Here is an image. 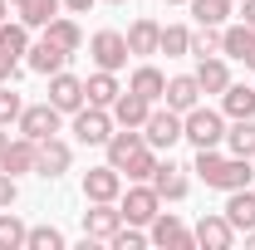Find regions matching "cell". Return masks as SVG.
I'll return each mask as SVG.
<instances>
[{"label":"cell","mask_w":255,"mask_h":250,"mask_svg":"<svg viewBox=\"0 0 255 250\" xmlns=\"http://www.w3.org/2000/svg\"><path fill=\"white\" fill-rule=\"evenodd\" d=\"M191 172L206 182L211 191H236V187H251L255 177V162L251 157H226L221 147H196V162H191Z\"/></svg>","instance_id":"6da1fadb"},{"label":"cell","mask_w":255,"mask_h":250,"mask_svg":"<svg viewBox=\"0 0 255 250\" xmlns=\"http://www.w3.org/2000/svg\"><path fill=\"white\" fill-rule=\"evenodd\" d=\"M182 137L191 147H226V113L221 108H206V103L187 108L182 113Z\"/></svg>","instance_id":"7a4b0ae2"},{"label":"cell","mask_w":255,"mask_h":250,"mask_svg":"<svg viewBox=\"0 0 255 250\" xmlns=\"http://www.w3.org/2000/svg\"><path fill=\"white\" fill-rule=\"evenodd\" d=\"M162 206H167V201L152 191V182H132V187L118 196V211H123L128 226H152V216H157Z\"/></svg>","instance_id":"3957f363"},{"label":"cell","mask_w":255,"mask_h":250,"mask_svg":"<svg viewBox=\"0 0 255 250\" xmlns=\"http://www.w3.org/2000/svg\"><path fill=\"white\" fill-rule=\"evenodd\" d=\"M113 113L108 108H94V103H84L79 113H74V137L84 142V147H103L108 137H113Z\"/></svg>","instance_id":"277c9868"},{"label":"cell","mask_w":255,"mask_h":250,"mask_svg":"<svg viewBox=\"0 0 255 250\" xmlns=\"http://www.w3.org/2000/svg\"><path fill=\"white\" fill-rule=\"evenodd\" d=\"M142 137H147V147H157L167 152L172 142H182V113L177 108H167V103H152V113H147V123H142Z\"/></svg>","instance_id":"5b68a950"},{"label":"cell","mask_w":255,"mask_h":250,"mask_svg":"<svg viewBox=\"0 0 255 250\" xmlns=\"http://www.w3.org/2000/svg\"><path fill=\"white\" fill-rule=\"evenodd\" d=\"M15 127H20L25 137H34V142H44V137H54V132L64 127V113L49 103V98H44V103H25V113H20Z\"/></svg>","instance_id":"8992f818"},{"label":"cell","mask_w":255,"mask_h":250,"mask_svg":"<svg viewBox=\"0 0 255 250\" xmlns=\"http://www.w3.org/2000/svg\"><path fill=\"white\" fill-rule=\"evenodd\" d=\"M147 241H152V246H162V250H191V246H196V236L182 226V216H177V211H157V216H152V226H147Z\"/></svg>","instance_id":"52a82bcc"},{"label":"cell","mask_w":255,"mask_h":250,"mask_svg":"<svg viewBox=\"0 0 255 250\" xmlns=\"http://www.w3.org/2000/svg\"><path fill=\"white\" fill-rule=\"evenodd\" d=\"M89 54H94L98 69H113V74H118L132 49H128V34H123V30H98L94 39H89Z\"/></svg>","instance_id":"ba28073f"},{"label":"cell","mask_w":255,"mask_h":250,"mask_svg":"<svg viewBox=\"0 0 255 250\" xmlns=\"http://www.w3.org/2000/svg\"><path fill=\"white\" fill-rule=\"evenodd\" d=\"M69 167H74V147L64 142L59 132H54V137H44V142H39V162H34V177L54 182V177H64Z\"/></svg>","instance_id":"9c48e42d"},{"label":"cell","mask_w":255,"mask_h":250,"mask_svg":"<svg viewBox=\"0 0 255 250\" xmlns=\"http://www.w3.org/2000/svg\"><path fill=\"white\" fill-rule=\"evenodd\" d=\"M191 236H196L201 250H231V246H236V226L226 221V211H206V216L196 221Z\"/></svg>","instance_id":"30bf717a"},{"label":"cell","mask_w":255,"mask_h":250,"mask_svg":"<svg viewBox=\"0 0 255 250\" xmlns=\"http://www.w3.org/2000/svg\"><path fill=\"white\" fill-rule=\"evenodd\" d=\"M123 196V172L118 167H89L84 172V201H118Z\"/></svg>","instance_id":"8fae6325"},{"label":"cell","mask_w":255,"mask_h":250,"mask_svg":"<svg viewBox=\"0 0 255 250\" xmlns=\"http://www.w3.org/2000/svg\"><path fill=\"white\" fill-rule=\"evenodd\" d=\"M118 226H123L118 201H89V211H84V236L89 241H113Z\"/></svg>","instance_id":"7c38bea8"},{"label":"cell","mask_w":255,"mask_h":250,"mask_svg":"<svg viewBox=\"0 0 255 250\" xmlns=\"http://www.w3.org/2000/svg\"><path fill=\"white\" fill-rule=\"evenodd\" d=\"M152 191H157L162 201H187V191H191L187 167H177L172 157H157V172H152Z\"/></svg>","instance_id":"4fadbf2b"},{"label":"cell","mask_w":255,"mask_h":250,"mask_svg":"<svg viewBox=\"0 0 255 250\" xmlns=\"http://www.w3.org/2000/svg\"><path fill=\"white\" fill-rule=\"evenodd\" d=\"M49 103H54L59 113H79V108H84V79L69 74V69L49 74Z\"/></svg>","instance_id":"5bb4252c"},{"label":"cell","mask_w":255,"mask_h":250,"mask_svg":"<svg viewBox=\"0 0 255 250\" xmlns=\"http://www.w3.org/2000/svg\"><path fill=\"white\" fill-rule=\"evenodd\" d=\"M34 162H39V142L34 137H10L5 142V152H0V167L10 172V177H25V172H34Z\"/></svg>","instance_id":"9a60e30c"},{"label":"cell","mask_w":255,"mask_h":250,"mask_svg":"<svg viewBox=\"0 0 255 250\" xmlns=\"http://www.w3.org/2000/svg\"><path fill=\"white\" fill-rule=\"evenodd\" d=\"M64 64H69V49H59L54 39H39V44L25 49V69H30V74H44V79H49V74H59Z\"/></svg>","instance_id":"2e32d148"},{"label":"cell","mask_w":255,"mask_h":250,"mask_svg":"<svg viewBox=\"0 0 255 250\" xmlns=\"http://www.w3.org/2000/svg\"><path fill=\"white\" fill-rule=\"evenodd\" d=\"M137 147H147L142 127H113V137L103 142V152H108V167H118V172H123V167H128V157L137 152Z\"/></svg>","instance_id":"e0dca14e"},{"label":"cell","mask_w":255,"mask_h":250,"mask_svg":"<svg viewBox=\"0 0 255 250\" xmlns=\"http://www.w3.org/2000/svg\"><path fill=\"white\" fill-rule=\"evenodd\" d=\"M118 94H123V84H118L113 69H94V74L84 79V103H94V108H113Z\"/></svg>","instance_id":"ac0fdd59"},{"label":"cell","mask_w":255,"mask_h":250,"mask_svg":"<svg viewBox=\"0 0 255 250\" xmlns=\"http://www.w3.org/2000/svg\"><path fill=\"white\" fill-rule=\"evenodd\" d=\"M108 113H113V123H118V127H142V123H147V113H152V103H147L142 94H132V89H123V94L113 98Z\"/></svg>","instance_id":"d6986e66"},{"label":"cell","mask_w":255,"mask_h":250,"mask_svg":"<svg viewBox=\"0 0 255 250\" xmlns=\"http://www.w3.org/2000/svg\"><path fill=\"white\" fill-rule=\"evenodd\" d=\"M226 221L236 226V236H241V231H255V191L251 187L226 191Z\"/></svg>","instance_id":"ffe728a7"},{"label":"cell","mask_w":255,"mask_h":250,"mask_svg":"<svg viewBox=\"0 0 255 250\" xmlns=\"http://www.w3.org/2000/svg\"><path fill=\"white\" fill-rule=\"evenodd\" d=\"M196 84H201V94H226V84H231V64H226V54L196 59Z\"/></svg>","instance_id":"44dd1931"},{"label":"cell","mask_w":255,"mask_h":250,"mask_svg":"<svg viewBox=\"0 0 255 250\" xmlns=\"http://www.w3.org/2000/svg\"><path fill=\"white\" fill-rule=\"evenodd\" d=\"M167 108H177V113H187L201 103V84H196V74H177V79H167V94H162Z\"/></svg>","instance_id":"7402d4cb"},{"label":"cell","mask_w":255,"mask_h":250,"mask_svg":"<svg viewBox=\"0 0 255 250\" xmlns=\"http://www.w3.org/2000/svg\"><path fill=\"white\" fill-rule=\"evenodd\" d=\"M128 89H132V94H142L147 103H162V94H167V74H162L157 64H137V69H132V79H128Z\"/></svg>","instance_id":"603a6c76"},{"label":"cell","mask_w":255,"mask_h":250,"mask_svg":"<svg viewBox=\"0 0 255 250\" xmlns=\"http://www.w3.org/2000/svg\"><path fill=\"white\" fill-rule=\"evenodd\" d=\"M157 44H162V25L157 20L137 15V20L128 25V49H132V54H157Z\"/></svg>","instance_id":"cb8c5ba5"},{"label":"cell","mask_w":255,"mask_h":250,"mask_svg":"<svg viewBox=\"0 0 255 250\" xmlns=\"http://www.w3.org/2000/svg\"><path fill=\"white\" fill-rule=\"evenodd\" d=\"M44 39H54V44L69 49V54H79V49H84V30H79V20H74V15H54V20L44 25Z\"/></svg>","instance_id":"d4e9b609"},{"label":"cell","mask_w":255,"mask_h":250,"mask_svg":"<svg viewBox=\"0 0 255 250\" xmlns=\"http://www.w3.org/2000/svg\"><path fill=\"white\" fill-rule=\"evenodd\" d=\"M221 113H226V118H255V89L231 79L226 94H221Z\"/></svg>","instance_id":"484cf974"},{"label":"cell","mask_w":255,"mask_h":250,"mask_svg":"<svg viewBox=\"0 0 255 250\" xmlns=\"http://www.w3.org/2000/svg\"><path fill=\"white\" fill-rule=\"evenodd\" d=\"M10 5H15V15H20L30 30H44V25L64 10V0H10Z\"/></svg>","instance_id":"4316f807"},{"label":"cell","mask_w":255,"mask_h":250,"mask_svg":"<svg viewBox=\"0 0 255 250\" xmlns=\"http://www.w3.org/2000/svg\"><path fill=\"white\" fill-rule=\"evenodd\" d=\"M251 44H255L251 25H241V20H236V25H221V54H226V59H246Z\"/></svg>","instance_id":"83f0119b"},{"label":"cell","mask_w":255,"mask_h":250,"mask_svg":"<svg viewBox=\"0 0 255 250\" xmlns=\"http://www.w3.org/2000/svg\"><path fill=\"white\" fill-rule=\"evenodd\" d=\"M226 147L236 157H255V118H231L226 123Z\"/></svg>","instance_id":"f1b7e54d"},{"label":"cell","mask_w":255,"mask_h":250,"mask_svg":"<svg viewBox=\"0 0 255 250\" xmlns=\"http://www.w3.org/2000/svg\"><path fill=\"white\" fill-rule=\"evenodd\" d=\"M25 236H30V226L5 206L0 211V250H25Z\"/></svg>","instance_id":"f546056e"},{"label":"cell","mask_w":255,"mask_h":250,"mask_svg":"<svg viewBox=\"0 0 255 250\" xmlns=\"http://www.w3.org/2000/svg\"><path fill=\"white\" fill-rule=\"evenodd\" d=\"M157 54H167V59H182V54H191V30L187 25H162V44Z\"/></svg>","instance_id":"4dcf8cb0"},{"label":"cell","mask_w":255,"mask_h":250,"mask_svg":"<svg viewBox=\"0 0 255 250\" xmlns=\"http://www.w3.org/2000/svg\"><path fill=\"white\" fill-rule=\"evenodd\" d=\"M0 49H10L15 59L30 49V25L25 20H0Z\"/></svg>","instance_id":"1f68e13d"},{"label":"cell","mask_w":255,"mask_h":250,"mask_svg":"<svg viewBox=\"0 0 255 250\" xmlns=\"http://www.w3.org/2000/svg\"><path fill=\"white\" fill-rule=\"evenodd\" d=\"M191 15H196V25H216L221 30L226 20H231V0H187Z\"/></svg>","instance_id":"d6a6232c"},{"label":"cell","mask_w":255,"mask_h":250,"mask_svg":"<svg viewBox=\"0 0 255 250\" xmlns=\"http://www.w3.org/2000/svg\"><path fill=\"white\" fill-rule=\"evenodd\" d=\"M152 172H157V147H137V152L128 157V167H123L128 182H152Z\"/></svg>","instance_id":"836d02e7"},{"label":"cell","mask_w":255,"mask_h":250,"mask_svg":"<svg viewBox=\"0 0 255 250\" xmlns=\"http://www.w3.org/2000/svg\"><path fill=\"white\" fill-rule=\"evenodd\" d=\"M69 241H64L59 226H30V236H25V250H64Z\"/></svg>","instance_id":"e575fe53"},{"label":"cell","mask_w":255,"mask_h":250,"mask_svg":"<svg viewBox=\"0 0 255 250\" xmlns=\"http://www.w3.org/2000/svg\"><path fill=\"white\" fill-rule=\"evenodd\" d=\"M191 54H196V59L221 54V30H216V25H196V30H191Z\"/></svg>","instance_id":"d590c367"},{"label":"cell","mask_w":255,"mask_h":250,"mask_svg":"<svg viewBox=\"0 0 255 250\" xmlns=\"http://www.w3.org/2000/svg\"><path fill=\"white\" fill-rule=\"evenodd\" d=\"M108 246L113 250H142V246H152V241H147V231H142V226H118V231H113V241H108Z\"/></svg>","instance_id":"8d00e7d4"},{"label":"cell","mask_w":255,"mask_h":250,"mask_svg":"<svg viewBox=\"0 0 255 250\" xmlns=\"http://www.w3.org/2000/svg\"><path fill=\"white\" fill-rule=\"evenodd\" d=\"M20 113H25V98L15 94L10 84H0V127H10V123H20Z\"/></svg>","instance_id":"74e56055"},{"label":"cell","mask_w":255,"mask_h":250,"mask_svg":"<svg viewBox=\"0 0 255 250\" xmlns=\"http://www.w3.org/2000/svg\"><path fill=\"white\" fill-rule=\"evenodd\" d=\"M15 79H20V59L10 49H0V84H15Z\"/></svg>","instance_id":"f35d334b"},{"label":"cell","mask_w":255,"mask_h":250,"mask_svg":"<svg viewBox=\"0 0 255 250\" xmlns=\"http://www.w3.org/2000/svg\"><path fill=\"white\" fill-rule=\"evenodd\" d=\"M15 196H20V187H15V177H10V172L0 167V211H5V206H15Z\"/></svg>","instance_id":"ab89813d"},{"label":"cell","mask_w":255,"mask_h":250,"mask_svg":"<svg viewBox=\"0 0 255 250\" xmlns=\"http://www.w3.org/2000/svg\"><path fill=\"white\" fill-rule=\"evenodd\" d=\"M94 5H98V0H64V10H69V15H89Z\"/></svg>","instance_id":"60d3db41"},{"label":"cell","mask_w":255,"mask_h":250,"mask_svg":"<svg viewBox=\"0 0 255 250\" xmlns=\"http://www.w3.org/2000/svg\"><path fill=\"white\" fill-rule=\"evenodd\" d=\"M241 25H251V30H255V0H241Z\"/></svg>","instance_id":"b9f144b4"},{"label":"cell","mask_w":255,"mask_h":250,"mask_svg":"<svg viewBox=\"0 0 255 250\" xmlns=\"http://www.w3.org/2000/svg\"><path fill=\"white\" fill-rule=\"evenodd\" d=\"M241 64H246V69H255V44H251V54H246V59H241Z\"/></svg>","instance_id":"7bdbcfd3"},{"label":"cell","mask_w":255,"mask_h":250,"mask_svg":"<svg viewBox=\"0 0 255 250\" xmlns=\"http://www.w3.org/2000/svg\"><path fill=\"white\" fill-rule=\"evenodd\" d=\"M5 142H10V132H5V127H0V152H5Z\"/></svg>","instance_id":"ee69618b"},{"label":"cell","mask_w":255,"mask_h":250,"mask_svg":"<svg viewBox=\"0 0 255 250\" xmlns=\"http://www.w3.org/2000/svg\"><path fill=\"white\" fill-rule=\"evenodd\" d=\"M246 246H255V231H246Z\"/></svg>","instance_id":"f6af8a7d"},{"label":"cell","mask_w":255,"mask_h":250,"mask_svg":"<svg viewBox=\"0 0 255 250\" xmlns=\"http://www.w3.org/2000/svg\"><path fill=\"white\" fill-rule=\"evenodd\" d=\"M5 10H10V5H5V0H0V20H5Z\"/></svg>","instance_id":"bcb514c9"},{"label":"cell","mask_w":255,"mask_h":250,"mask_svg":"<svg viewBox=\"0 0 255 250\" xmlns=\"http://www.w3.org/2000/svg\"><path fill=\"white\" fill-rule=\"evenodd\" d=\"M103 5H128V0H103Z\"/></svg>","instance_id":"7dc6e473"},{"label":"cell","mask_w":255,"mask_h":250,"mask_svg":"<svg viewBox=\"0 0 255 250\" xmlns=\"http://www.w3.org/2000/svg\"><path fill=\"white\" fill-rule=\"evenodd\" d=\"M167 5H187V0H167Z\"/></svg>","instance_id":"c3c4849f"},{"label":"cell","mask_w":255,"mask_h":250,"mask_svg":"<svg viewBox=\"0 0 255 250\" xmlns=\"http://www.w3.org/2000/svg\"><path fill=\"white\" fill-rule=\"evenodd\" d=\"M251 162H255V157H251Z\"/></svg>","instance_id":"681fc988"}]
</instances>
